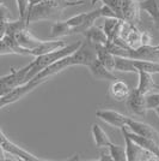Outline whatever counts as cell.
<instances>
[{
  "mask_svg": "<svg viewBox=\"0 0 159 161\" xmlns=\"http://www.w3.org/2000/svg\"><path fill=\"white\" fill-rule=\"evenodd\" d=\"M97 57H96L95 45H92L91 42L85 40L75 52L68 54L66 57H64L62 59L55 61L54 64L46 67L44 70L41 71L40 74L36 75L33 80L47 82L50 77L60 74L61 71L66 70L67 67L75 66V65H83V66L87 67Z\"/></svg>",
  "mask_w": 159,
  "mask_h": 161,
  "instance_id": "obj_1",
  "label": "cell"
},
{
  "mask_svg": "<svg viewBox=\"0 0 159 161\" xmlns=\"http://www.w3.org/2000/svg\"><path fill=\"white\" fill-rule=\"evenodd\" d=\"M85 0H46L40 4L30 6L25 16V23L30 25L31 23L41 22V20H54L58 19L67 7L84 5Z\"/></svg>",
  "mask_w": 159,
  "mask_h": 161,
  "instance_id": "obj_2",
  "label": "cell"
},
{
  "mask_svg": "<svg viewBox=\"0 0 159 161\" xmlns=\"http://www.w3.org/2000/svg\"><path fill=\"white\" fill-rule=\"evenodd\" d=\"M83 43V41H77V42H73L71 45H66L65 47L60 48V49H56L54 52H50V53H46L42 54V55H38V57H35L30 64V69L28 71L27 78H25V83L31 80L36 76L37 74H40L42 70H44L46 67H48L49 65L54 64L55 61L62 59L64 57H66L68 54L75 52L78 48L80 47V45Z\"/></svg>",
  "mask_w": 159,
  "mask_h": 161,
  "instance_id": "obj_3",
  "label": "cell"
},
{
  "mask_svg": "<svg viewBox=\"0 0 159 161\" xmlns=\"http://www.w3.org/2000/svg\"><path fill=\"white\" fill-rule=\"evenodd\" d=\"M29 69H30V64H28L27 66L22 67V69H18V70L11 69L10 74L0 77V96L6 95L7 93H10L12 89L20 84H24Z\"/></svg>",
  "mask_w": 159,
  "mask_h": 161,
  "instance_id": "obj_4",
  "label": "cell"
},
{
  "mask_svg": "<svg viewBox=\"0 0 159 161\" xmlns=\"http://www.w3.org/2000/svg\"><path fill=\"white\" fill-rule=\"evenodd\" d=\"M43 83H44L43 80H31L27 82V83H24V84H20L18 87H16L10 93H7L6 95L0 97V109L6 107V106H10V105H12V103L17 102V101H19L25 95L31 93L33 89H36L37 87L42 86Z\"/></svg>",
  "mask_w": 159,
  "mask_h": 161,
  "instance_id": "obj_5",
  "label": "cell"
},
{
  "mask_svg": "<svg viewBox=\"0 0 159 161\" xmlns=\"http://www.w3.org/2000/svg\"><path fill=\"white\" fill-rule=\"evenodd\" d=\"M122 131V130H121ZM123 137H125V142H126V154H127V160L128 161H150V160H158L156 155L152 153L145 150L144 148L138 146L135 142L128 135L122 131Z\"/></svg>",
  "mask_w": 159,
  "mask_h": 161,
  "instance_id": "obj_6",
  "label": "cell"
},
{
  "mask_svg": "<svg viewBox=\"0 0 159 161\" xmlns=\"http://www.w3.org/2000/svg\"><path fill=\"white\" fill-rule=\"evenodd\" d=\"M0 144H1V147L5 150L6 154H10V155H12V156H17L20 160H24V161H40L41 160L40 158L35 156L33 154L29 153L28 150L23 149V148L19 147V146H17V144L13 143L11 140H8L6 137V135L3 132L1 129H0Z\"/></svg>",
  "mask_w": 159,
  "mask_h": 161,
  "instance_id": "obj_7",
  "label": "cell"
},
{
  "mask_svg": "<svg viewBox=\"0 0 159 161\" xmlns=\"http://www.w3.org/2000/svg\"><path fill=\"white\" fill-rule=\"evenodd\" d=\"M126 103L128 109L139 117H145L148 111L146 106V95L141 94L136 88L131 90V94L126 99Z\"/></svg>",
  "mask_w": 159,
  "mask_h": 161,
  "instance_id": "obj_8",
  "label": "cell"
},
{
  "mask_svg": "<svg viewBox=\"0 0 159 161\" xmlns=\"http://www.w3.org/2000/svg\"><path fill=\"white\" fill-rule=\"evenodd\" d=\"M126 128L128 129L129 131L134 132V134H138V135H140V136L151 138V140L159 143V132L153 128V126L146 124L144 121L135 120V119H132V118L128 117Z\"/></svg>",
  "mask_w": 159,
  "mask_h": 161,
  "instance_id": "obj_9",
  "label": "cell"
},
{
  "mask_svg": "<svg viewBox=\"0 0 159 161\" xmlns=\"http://www.w3.org/2000/svg\"><path fill=\"white\" fill-rule=\"evenodd\" d=\"M96 117L100 118V120L105 121L106 124L117 129H122L123 126H126L127 120H128L127 115L120 113L117 111H114V109H98L96 112Z\"/></svg>",
  "mask_w": 159,
  "mask_h": 161,
  "instance_id": "obj_10",
  "label": "cell"
},
{
  "mask_svg": "<svg viewBox=\"0 0 159 161\" xmlns=\"http://www.w3.org/2000/svg\"><path fill=\"white\" fill-rule=\"evenodd\" d=\"M16 42L19 45L20 47L25 48L28 51H31L33 48H36L37 46H40L43 40L37 39L33 34H31V31L29 30V27L23 28L22 30H19L18 33L16 34L14 36H12ZM31 55V54H30Z\"/></svg>",
  "mask_w": 159,
  "mask_h": 161,
  "instance_id": "obj_11",
  "label": "cell"
},
{
  "mask_svg": "<svg viewBox=\"0 0 159 161\" xmlns=\"http://www.w3.org/2000/svg\"><path fill=\"white\" fill-rule=\"evenodd\" d=\"M140 6L139 0H123L122 5V19L128 23L138 25L140 22Z\"/></svg>",
  "mask_w": 159,
  "mask_h": 161,
  "instance_id": "obj_12",
  "label": "cell"
},
{
  "mask_svg": "<svg viewBox=\"0 0 159 161\" xmlns=\"http://www.w3.org/2000/svg\"><path fill=\"white\" fill-rule=\"evenodd\" d=\"M121 130L125 131V132L132 138L133 141L138 144V146H140L141 148H144V149L147 150V152L152 153L153 155H156L157 159L159 160V143L158 142L153 141V140H151V138H147V137H144V136H140V135H138V134H134V132H132V131H129L126 126H123Z\"/></svg>",
  "mask_w": 159,
  "mask_h": 161,
  "instance_id": "obj_13",
  "label": "cell"
},
{
  "mask_svg": "<svg viewBox=\"0 0 159 161\" xmlns=\"http://www.w3.org/2000/svg\"><path fill=\"white\" fill-rule=\"evenodd\" d=\"M6 54L30 55V51L20 47L12 36L6 35L3 40H0V55H6Z\"/></svg>",
  "mask_w": 159,
  "mask_h": 161,
  "instance_id": "obj_14",
  "label": "cell"
},
{
  "mask_svg": "<svg viewBox=\"0 0 159 161\" xmlns=\"http://www.w3.org/2000/svg\"><path fill=\"white\" fill-rule=\"evenodd\" d=\"M96 57L102 63L103 66H105L109 71H115V55H114L105 45H95Z\"/></svg>",
  "mask_w": 159,
  "mask_h": 161,
  "instance_id": "obj_15",
  "label": "cell"
},
{
  "mask_svg": "<svg viewBox=\"0 0 159 161\" xmlns=\"http://www.w3.org/2000/svg\"><path fill=\"white\" fill-rule=\"evenodd\" d=\"M131 90L132 89L126 82L119 80V78L113 80L109 87V93L113 96V99H115L116 101H125L128 97V95L131 94Z\"/></svg>",
  "mask_w": 159,
  "mask_h": 161,
  "instance_id": "obj_16",
  "label": "cell"
},
{
  "mask_svg": "<svg viewBox=\"0 0 159 161\" xmlns=\"http://www.w3.org/2000/svg\"><path fill=\"white\" fill-rule=\"evenodd\" d=\"M87 67H89L91 75H92L95 78H97V80H110V82L117 80V77H116L111 71H109L105 66H103L102 63H100L97 58H96Z\"/></svg>",
  "mask_w": 159,
  "mask_h": 161,
  "instance_id": "obj_17",
  "label": "cell"
},
{
  "mask_svg": "<svg viewBox=\"0 0 159 161\" xmlns=\"http://www.w3.org/2000/svg\"><path fill=\"white\" fill-rule=\"evenodd\" d=\"M67 43L65 41L59 40V39H55L54 41H42V43L40 46H37L36 48L30 51V54L33 57H38V55H42V54L50 53V52H54L56 49H60V48L65 47Z\"/></svg>",
  "mask_w": 159,
  "mask_h": 161,
  "instance_id": "obj_18",
  "label": "cell"
},
{
  "mask_svg": "<svg viewBox=\"0 0 159 161\" xmlns=\"http://www.w3.org/2000/svg\"><path fill=\"white\" fill-rule=\"evenodd\" d=\"M138 75H139V84H138L136 89L139 90L141 94L147 95L148 93H152L153 90H156L157 83L153 80L152 74L142 71V70H139Z\"/></svg>",
  "mask_w": 159,
  "mask_h": 161,
  "instance_id": "obj_19",
  "label": "cell"
},
{
  "mask_svg": "<svg viewBox=\"0 0 159 161\" xmlns=\"http://www.w3.org/2000/svg\"><path fill=\"white\" fill-rule=\"evenodd\" d=\"M83 34L85 36V40L91 42L92 45H106L109 42L108 36L104 33L103 28L100 27L92 25L91 28H89L87 30H85Z\"/></svg>",
  "mask_w": 159,
  "mask_h": 161,
  "instance_id": "obj_20",
  "label": "cell"
},
{
  "mask_svg": "<svg viewBox=\"0 0 159 161\" xmlns=\"http://www.w3.org/2000/svg\"><path fill=\"white\" fill-rule=\"evenodd\" d=\"M139 6L141 11H145L152 18L156 28L159 30V0H141Z\"/></svg>",
  "mask_w": 159,
  "mask_h": 161,
  "instance_id": "obj_21",
  "label": "cell"
},
{
  "mask_svg": "<svg viewBox=\"0 0 159 161\" xmlns=\"http://www.w3.org/2000/svg\"><path fill=\"white\" fill-rule=\"evenodd\" d=\"M92 136L95 140V144L97 148H108L111 144V141L109 140L105 131L100 128L98 124L92 125Z\"/></svg>",
  "mask_w": 159,
  "mask_h": 161,
  "instance_id": "obj_22",
  "label": "cell"
},
{
  "mask_svg": "<svg viewBox=\"0 0 159 161\" xmlns=\"http://www.w3.org/2000/svg\"><path fill=\"white\" fill-rule=\"evenodd\" d=\"M72 28L67 24L66 20L55 22L52 25V29H50V37L52 39H60V37L68 36V35H72Z\"/></svg>",
  "mask_w": 159,
  "mask_h": 161,
  "instance_id": "obj_23",
  "label": "cell"
},
{
  "mask_svg": "<svg viewBox=\"0 0 159 161\" xmlns=\"http://www.w3.org/2000/svg\"><path fill=\"white\" fill-rule=\"evenodd\" d=\"M115 71L138 74V70L134 65V60L125 57H115Z\"/></svg>",
  "mask_w": 159,
  "mask_h": 161,
  "instance_id": "obj_24",
  "label": "cell"
},
{
  "mask_svg": "<svg viewBox=\"0 0 159 161\" xmlns=\"http://www.w3.org/2000/svg\"><path fill=\"white\" fill-rule=\"evenodd\" d=\"M121 18H116V17H108L104 20V24H103V30L105 35L108 36V40L111 41L114 37V35L117 30V27H119V23Z\"/></svg>",
  "mask_w": 159,
  "mask_h": 161,
  "instance_id": "obj_25",
  "label": "cell"
},
{
  "mask_svg": "<svg viewBox=\"0 0 159 161\" xmlns=\"http://www.w3.org/2000/svg\"><path fill=\"white\" fill-rule=\"evenodd\" d=\"M110 155L113 158L114 161H126L127 160V154H126V148L119 146V144H114L111 142V144L108 147Z\"/></svg>",
  "mask_w": 159,
  "mask_h": 161,
  "instance_id": "obj_26",
  "label": "cell"
},
{
  "mask_svg": "<svg viewBox=\"0 0 159 161\" xmlns=\"http://www.w3.org/2000/svg\"><path fill=\"white\" fill-rule=\"evenodd\" d=\"M102 3L109 6L114 11V14H116L119 18L122 19V5H123V0H102Z\"/></svg>",
  "mask_w": 159,
  "mask_h": 161,
  "instance_id": "obj_27",
  "label": "cell"
},
{
  "mask_svg": "<svg viewBox=\"0 0 159 161\" xmlns=\"http://www.w3.org/2000/svg\"><path fill=\"white\" fill-rule=\"evenodd\" d=\"M147 109H154L159 106V93H148L146 95Z\"/></svg>",
  "mask_w": 159,
  "mask_h": 161,
  "instance_id": "obj_28",
  "label": "cell"
},
{
  "mask_svg": "<svg viewBox=\"0 0 159 161\" xmlns=\"http://www.w3.org/2000/svg\"><path fill=\"white\" fill-rule=\"evenodd\" d=\"M16 3H17V8L19 12V18L25 19V16H27L28 10H29L30 0H16Z\"/></svg>",
  "mask_w": 159,
  "mask_h": 161,
  "instance_id": "obj_29",
  "label": "cell"
},
{
  "mask_svg": "<svg viewBox=\"0 0 159 161\" xmlns=\"http://www.w3.org/2000/svg\"><path fill=\"white\" fill-rule=\"evenodd\" d=\"M10 20V10L5 5H3L0 7V23H7Z\"/></svg>",
  "mask_w": 159,
  "mask_h": 161,
  "instance_id": "obj_30",
  "label": "cell"
},
{
  "mask_svg": "<svg viewBox=\"0 0 159 161\" xmlns=\"http://www.w3.org/2000/svg\"><path fill=\"white\" fill-rule=\"evenodd\" d=\"M141 45L142 46H151L152 45V36L147 31L141 33Z\"/></svg>",
  "mask_w": 159,
  "mask_h": 161,
  "instance_id": "obj_31",
  "label": "cell"
},
{
  "mask_svg": "<svg viewBox=\"0 0 159 161\" xmlns=\"http://www.w3.org/2000/svg\"><path fill=\"white\" fill-rule=\"evenodd\" d=\"M108 149V148H106ZM100 161H111L113 160V158H111V155H110V152H109V149H108V152H104V153H100Z\"/></svg>",
  "mask_w": 159,
  "mask_h": 161,
  "instance_id": "obj_32",
  "label": "cell"
},
{
  "mask_svg": "<svg viewBox=\"0 0 159 161\" xmlns=\"http://www.w3.org/2000/svg\"><path fill=\"white\" fill-rule=\"evenodd\" d=\"M8 23V22H7ZM7 23H0V40H3L6 36V24Z\"/></svg>",
  "mask_w": 159,
  "mask_h": 161,
  "instance_id": "obj_33",
  "label": "cell"
},
{
  "mask_svg": "<svg viewBox=\"0 0 159 161\" xmlns=\"http://www.w3.org/2000/svg\"><path fill=\"white\" fill-rule=\"evenodd\" d=\"M4 160H6V153H5V150L3 149L1 144H0V161H4Z\"/></svg>",
  "mask_w": 159,
  "mask_h": 161,
  "instance_id": "obj_34",
  "label": "cell"
},
{
  "mask_svg": "<svg viewBox=\"0 0 159 161\" xmlns=\"http://www.w3.org/2000/svg\"><path fill=\"white\" fill-rule=\"evenodd\" d=\"M42 1H46V0H30V3H29V7L30 6H33V5H36V4H40Z\"/></svg>",
  "mask_w": 159,
  "mask_h": 161,
  "instance_id": "obj_35",
  "label": "cell"
},
{
  "mask_svg": "<svg viewBox=\"0 0 159 161\" xmlns=\"http://www.w3.org/2000/svg\"><path fill=\"white\" fill-rule=\"evenodd\" d=\"M100 1H102V0H91V4H92V5H96V4L100 3Z\"/></svg>",
  "mask_w": 159,
  "mask_h": 161,
  "instance_id": "obj_36",
  "label": "cell"
},
{
  "mask_svg": "<svg viewBox=\"0 0 159 161\" xmlns=\"http://www.w3.org/2000/svg\"><path fill=\"white\" fill-rule=\"evenodd\" d=\"M154 111H156V113H157V115L159 117V106H158V107L154 108Z\"/></svg>",
  "mask_w": 159,
  "mask_h": 161,
  "instance_id": "obj_37",
  "label": "cell"
},
{
  "mask_svg": "<svg viewBox=\"0 0 159 161\" xmlns=\"http://www.w3.org/2000/svg\"><path fill=\"white\" fill-rule=\"evenodd\" d=\"M3 5H5V4H4V0H0V7L3 6Z\"/></svg>",
  "mask_w": 159,
  "mask_h": 161,
  "instance_id": "obj_38",
  "label": "cell"
},
{
  "mask_svg": "<svg viewBox=\"0 0 159 161\" xmlns=\"http://www.w3.org/2000/svg\"><path fill=\"white\" fill-rule=\"evenodd\" d=\"M157 48H158V49H159V45H157Z\"/></svg>",
  "mask_w": 159,
  "mask_h": 161,
  "instance_id": "obj_39",
  "label": "cell"
},
{
  "mask_svg": "<svg viewBox=\"0 0 159 161\" xmlns=\"http://www.w3.org/2000/svg\"><path fill=\"white\" fill-rule=\"evenodd\" d=\"M0 97H1V96H0Z\"/></svg>",
  "mask_w": 159,
  "mask_h": 161,
  "instance_id": "obj_40",
  "label": "cell"
}]
</instances>
